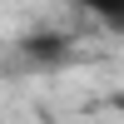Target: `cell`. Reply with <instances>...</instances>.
I'll list each match as a JSON object with an SVG mask.
<instances>
[{"label":"cell","instance_id":"2","mask_svg":"<svg viewBox=\"0 0 124 124\" xmlns=\"http://www.w3.org/2000/svg\"><path fill=\"white\" fill-rule=\"evenodd\" d=\"M70 5L89 10L94 20H104L109 30H124V0H70Z\"/></svg>","mask_w":124,"mask_h":124},{"label":"cell","instance_id":"1","mask_svg":"<svg viewBox=\"0 0 124 124\" xmlns=\"http://www.w3.org/2000/svg\"><path fill=\"white\" fill-rule=\"evenodd\" d=\"M15 55L25 60L30 70H55V65H65L70 40H65V35H55V30H35V35H25V40L15 45Z\"/></svg>","mask_w":124,"mask_h":124}]
</instances>
